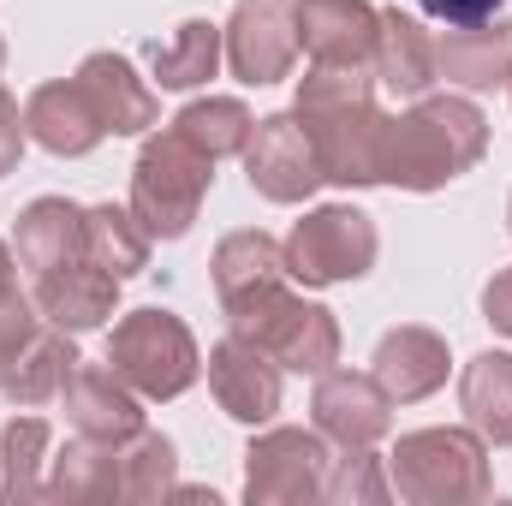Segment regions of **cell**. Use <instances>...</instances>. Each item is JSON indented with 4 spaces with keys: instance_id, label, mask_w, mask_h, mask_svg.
Wrapping results in <instances>:
<instances>
[{
    "instance_id": "cell-1",
    "label": "cell",
    "mask_w": 512,
    "mask_h": 506,
    "mask_svg": "<svg viewBox=\"0 0 512 506\" xmlns=\"http://www.w3.org/2000/svg\"><path fill=\"white\" fill-rule=\"evenodd\" d=\"M292 120L304 126L322 179L334 185H382L387 114L376 108V84L364 66H310L292 96Z\"/></svg>"
},
{
    "instance_id": "cell-2",
    "label": "cell",
    "mask_w": 512,
    "mask_h": 506,
    "mask_svg": "<svg viewBox=\"0 0 512 506\" xmlns=\"http://www.w3.org/2000/svg\"><path fill=\"white\" fill-rule=\"evenodd\" d=\"M489 149V120L465 96H423L411 114L387 120L382 185L399 191H441L459 173H471Z\"/></svg>"
},
{
    "instance_id": "cell-3",
    "label": "cell",
    "mask_w": 512,
    "mask_h": 506,
    "mask_svg": "<svg viewBox=\"0 0 512 506\" xmlns=\"http://www.w3.org/2000/svg\"><path fill=\"white\" fill-rule=\"evenodd\" d=\"M387 483L411 506H471L495 495L489 441L477 429H411L387 453Z\"/></svg>"
},
{
    "instance_id": "cell-4",
    "label": "cell",
    "mask_w": 512,
    "mask_h": 506,
    "mask_svg": "<svg viewBox=\"0 0 512 506\" xmlns=\"http://www.w3.org/2000/svg\"><path fill=\"white\" fill-rule=\"evenodd\" d=\"M227 328L245 334L251 346H262L280 370H298V376H322V370L340 364V322H334V310L286 292V280L227 304Z\"/></svg>"
},
{
    "instance_id": "cell-5",
    "label": "cell",
    "mask_w": 512,
    "mask_h": 506,
    "mask_svg": "<svg viewBox=\"0 0 512 506\" xmlns=\"http://www.w3.org/2000/svg\"><path fill=\"white\" fill-rule=\"evenodd\" d=\"M215 185V155H203L185 131H161L143 143L131 167V215L143 221L149 239H185L191 221L203 215V197Z\"/></svg>"
},
{
    "instance_id": "cell-6",
    "label": "cell",
    "mask_w": 512,
    "mask_h": 506,
    "mask_svg": "<svg viewBox=\"0 0 512 506\" xmlns=\"http://www.w3.org/2000/svg\"><path fill=\"white\" fill-rule=\"evenodd\" d=\"M108 364H114V376H126L137 387V399H179L197 381V370H203L191 328L173 310H155V304L114 322Z\"/></svg>"
},
{
    "instance_id": "cell-7",
    "label": "cell",
    "mask_w": 512,
    "mask_h": 506,
    "mask_svg": "<svg viewBox=\"0 0 512 506\" xmlns=\"http://www.w3.org/2000/svg\"><path fill=\"white\" fill-rule=\"evenodd\" d=\"M286 274L304 280V286H340V280H364L376 268V221L352 203H328V209H310L292 233H286Z\"/></svg>"
},
{
    "instance_id": "cell-8",
    "label": "cell",
    "mask_w": 512,
    "mask_h": 506,
    "mask_svg": "<svg viewBox=\"0 0 512 506\" xmlns=\"http://www.w3.org/2000/svg\"><path fill=\"white\" fill-rule=\"evenodd\" d=\"M328 435L322 429H268L245 453V501L251 506H298L322 501L328 483Z\"/></svg>"
},
{
    "instance_id": "cell-9",
    "label": "cell",
    "mask_w": 512,
    "mask_h": 506,
    "mask_svg": "<svg viewBox=\"0 0 512 506\" xmlns=\"http://www.w3.org/2000/svg\"><path fill=\"white\" fill-rule=\"evenodd\" d=\"M245 173H251V191L268 203H304L322 185V161L292 114L256 120L251 143H245Z\"/></svg>"
},
{
    "instance_id": "cell-10",
    "label": "cell",
    "mask_w": 512,
    "mask_h": 506,
    "mask_svg": "<svg viewBox=\"0 0 512 506\" xmlns=\"http://www.w3.org/2000/svg\"><path fill=\"white\" fill-rule=\"evenodd\" d=\"M227 66L239 84H280L298 60V30L292 12H280L274 0H239V12L221 30Z\"/></svg>"
},
{
    "instance_id": "cell-11",
    "label": "cell",
    "mask_w": 512,
    "mask_h": 506,
    "mask_svg": "<svg viewBox=\"0 0 512 506\" xmlns=\"http://www.w3.org/2000/svg\"><path fill=\"white\" fill-rule=\"evenodd\" d=\"M292 30L316 66H370L382 6H370V0H298Z\"/></svg>"
},
{
    "instance_id": "cell-12",
    "label": "cell",
    "mask_w": 512,
    "mask_h": 506,
    "mask_svg": "<svg viewBox=\"0 0 512 506\" xmlns=\"http://www.w3.org/2000/svg\"><path fill=\"white\" fill-rule=\"evenodd\" d=\"M310 411H316V429L340 447H376L393 429L387 387L376 376H358V370H322Z\"/></svg>"
},
{
    "instance_id": "cell-13",
    "label": "cell",
    "mask_w": 512,
    "mask_h": 506,
    "mask_svg": "<svg viewBox=\"0 0 512 506\" xmlns=\"http://www.w3.org/2000/svg\"><path fill=\"white\" fill-rule=\"evenodd\" d=\"M209 387H215V399H221V411L233 417V423H268L274 411H280V364L251 346L245 334H227L215 352H209Z\"/></svg>"
},
{
    "instance_id": "cell-14",
    "label": "cell",
    "mask_w": 512,
    "mask_h": 506,
    "mask_svg": "<svg viewBox=\"0 0 512 506\" xmlns=\"http://www.w3.org/2000/svg\"><path fill=\"white\" fill-rule=\"evenodd\" d=\"M36 310L48 328H66V334H90L114 316L120 304V274H108L102 262H66V268H48L36 274Z\"/></svg>"
},
{
    "instance_id": "cell-15",
    "label": "cell",
    "mask_w": 512,
    "mask_h": 506,
    "mask_svg": "<svg viewBox=\"0 0 512 506\" xmlns=\"http://www.w3.org/2000/svg\"><path fill=\"white\" fill-rule=\"evenodd\" d=\"M66 417H72L78 435L108 441V447H120V441H131L143 429L137 387L126 376H114V364H84V358L66 376Z\"/></svg>"
},
{
    "instance_id": "cell-16",
    "label": "cell",
    "mask_w": 512,
    "mask_h": 506,
    "mask_svg": "<svg viewBox=\"0 0 512 506\" xmlns=\"http://www.w3.org/2000/svg\"><path fill=\"white\" fill-rule=\"evenodd\" d=\"M78 90L90 96L102 131H114V137H137V131H149L161 120L155 90L131 72L126 54H90V60L78 66Z\"/></svg>"
},
{
    "instance_id": "cell-17",
    "label": "cell",
    "mask_w": 512,
    "mask_h": 506,
    "mask_svg": "<svg viewBox=\"0 0 512 506\" xmlns=\"http://www.w3.org/2000/svg\"><path fill=\"white\" fill-rule=\"evenodd\" d=\"M435 78H447V84H459V90L512 84V24L507 18L453 24V30L435 42Z\"/></svg>"
},
{
    "instance_id": "cell-18",
    "label": "cell",
    "mask_w": 512,
    "mask_h": 506,
    "mask_svg": "<svg viewBox=\"0 0 512 506\" xmlns=\"http://www.w3.org/2000/svg\"><path fill=\"white\" fill-rule=\"evenodd\" d=\"M370 376L387 387L393 405H417L447 381V340L435 328H387L370 358Z\"/></svg>"
},
{
    "instance_id": "cell-19",
    "label": "cell",
    "mask_w": 512,
    "mask_h": 506,
    "mask_svg": "<svg viewBox=\"0 0 512 506\" xmlns=\"http://www.w3.org/2000/svg\"><path fill=\"white\" fill-rule=\"evenodd\" d=\"M24 131H30V143H42L48 155H90L108 131L96 120V108H90V96L78 90V78L66 84H42V90H30V102H24Z\"/></svg>"
},
{
    "instance_id": "cell-20",
    "label": "cell",
    "mask_w": 512,
    "mask_h": 506,
    "mask_svg": "<svg viewBox=\"0 0 512 506\" xmlns=\"http://www.w3.org/2000/svg\"><path fill=\"white\" fill-rule=\"evenodd\" d=\"M78 370V346L66 328H36L6 364H0V393L12 405H48L54 393H66V376Z\"/></svg>"
},
{
    "instance_id": "cell-21",
    "label": "cell",
    "mask_w": 512,
    "mask_h": 506,
    "mask_svg": "<svg viewBox=\"0 0 512 506\" xmlns=\"http://www.w3.org/2000/svg\"><path fill=\"white\" fill-rule=\"evenodd\" d=\"M382 90L393 96H423L435 84V36L423 30V18L382 6V30H376V54H370Z\"/></svg>"
},
{
    "instance_id": "cell-22",
    "label": "cell",
    "mask_w": 512,
    "mask_h": 506,
    "mask_svg": "<svg viewBox=\"0 0 512 506\" xmlns=\"http://www.w3.org/2000/svg\"><path fill=\"white\" fill-rule=\"evenodd\" d=\"M84 209L66 203V197H36L24 215H18V262L30 274H48V268H66V262H84Z\"/></svg>"
},
{
    "instance_id": "cell-23",
    "label": "cell",
    "mask_w": 512,
    "mask_h": 506,
    "mask_svg": "<svg viewBox=\"0 0 512 506\" xmlns=\"http://www.w3.org/2000/svg\"><path fill=\"white\" fill-rule=\"evenodd\" d=\"M48 501L60 506H114L120 501V447L108 441H66V453L48 459Z\"/></svg>"
},
{
    "instance_id": "cell-24",
    "label": "cell",
    "mask_w": 512,
    "mask_h": 506,
    "mask_svg": "<svg viewBox=\"0 0 512 506\" xmlns=\"http://www.w3.org/2000/svg\"><path fill=\"white\" fill-rule=\"evenodd\" d=\"M221 24H209V18H185L167 42H149L143 48V60H149V72H155V84L161 90H197V84H209L215 78V66H221Z\"/></svg>"
},
{
    "instance_id": "cell-25",
    "label": "cell",
    "mask_w": 512,
    "mask_h": 506,
    "mask_svg": "<svg viewBox=\"0 0 512 506\" xmlns=\"http://www.w3.org/2000/svg\"><path fill=\"white\" fill-rule=\"evenodd\" d=\"M459 411L465 423L495 441V447H512V352H483L465 364L459 376Z\"/></svg>"
},
{
    "instance_id": "cell-26",
    "label": "cell",
    "mask_w": 512,
    "mask_h": 506,
    "mask_svg": "<svg viewBox=\"0 0 512 506\" xmlns=\"http://www.w3.org/2000/svg\"><path fill=\"white\" fill-rule=\"evenodd\" d=\"M215 292H221V310L227 304H239V298H251L262 286H274V280H286V251L262 233V227H245V233H227L221 245H215Z\"/></svg>"
},
{
    "instance_id": "cell-27",
    "label": "cell",
    "mask_w": 512,
    "mask_h": 506,
    "mask_svg": "<svg viewBox=\"0 0 512 506\" xmlns=\"http://www.w3.org/2000/svg\"><path fill=\"white\" fill-rule=\"evenodd\" d=\"M48 423L42 417H12L0 429V501L6 506H30L48 501Z\"/></svg>"
},
{
    "instance_id": "cell-28",
    "label": "cell",
    "mask_w": 512,
    "mask_h": 506,
    "mask_svg": "<svg viewBox=\"0 0 512 506\" xmlns=\"http://www.w3.org/2000/svg\"><path fill=\"white\" fill-rule=\"evenodd\" d=\"M84 245H90V262H102L120 280L149 268V233H143V221L131 209H114V203L84 209Z\"/></svg>"
},
{
    "instance_id": "cell-29",
    "label": "cell",
    "mask_w": 512,
    "mask_h": 506,
    "mask_svg": "<svg viewBox=\"0 0 512 506\" xmlns=\"http://www.w3.org/2000/svg\"><path fill=\"white\" fill-rule=\"evenodd\" d=\"M173 131H185L203 155H245V143H251V108L239 102V96H203V102H191V108H179L173 114Z\"/></svg>"
},
{
    "instance_id": "cell-30",
    "label": "cell",
    "mask_w": 512,
    "mask_h": 506,
    "mask_svg": "<svg viewBox=\"0 0 512 506\" xmlns=\"http://www.w3.org/2000/svg\"><path fill=\"white\" fill-rule=\"evenodd\" d=\"M173 471H179V453L167 435L155 429H137L131 441H120V501H161L173 495Z\"/></svg>"
},
{
    "instance_id": "cell-31",
    "label": "cell",
    "mask_w": 512,
    "mask_h": 506,
    "mask_svg": "<svg viewBox=\"0 0 512 506\" xmlns=\"http://www.w3.org/2000/svg\"><path fill=\"white\" fill-rule=\"evenodd\" d=\"M322 501H334V506H382V501H393V483H387L382 459H376L370 447H346V459L328 465Z\"/></svg>"
},
{
    "instance_id": "cell-32",
    "label": "cell",
    "mask_w": 512,
    "mask_h": 506,
    "mask_svg": "<svg viewBox=\"0 0 512 506\" xmlns=\"http://www.w3.org/2000/svg\"><path fill=\"white\" fill-rule=\"evenodd\" d=\"M42 328V310H36V298H24V292H12V298H0V364L30 340Z\"/></svg>"
},
{
    "instance_id": "cell-33",
    "label": "cell",
    "mask_w": 512,
    "mask_h": 506,
    "mask_svg": "<svg viewBox=\"0 0 512 506\" xmlns=\"http://www.w3.org/2000/svg\"><path fill=\"white\" fill-rule=\"evenodd\" d=\"M24 114H18V102L0 90V173H12L18 167V155H24Z\"/></svg>"
},
{
    "instance_id": "cell-34",
    "label": "cell",
    "mask_w": 512,
    "mask_h": 506,
    "mask_svg": "<svg viewBox=\"0 0 512 506\" xmlns=\"http://www.w3.org/2000/svg\"><path fill=\"white\" fill-rule=\"evenodd\" d=\"M483 322L512 340V268H501V274L483 286Z\"/></svg>"
},
{
    "instance_id": "cell-35",
    "label": "cell",
    "mask_w": 512,
    "mask_h": 506,
    "mask_svg": "<svg viewBox=\"0 0 512 506\" xmlns=\"http://www.w3.org/2000/svg\"><path fill=\"white\" fill-rule=\"evenodd\" d=\"M417 6L441 24H483V18L501 12V0H417Z\"/></svg>"
},
{
    "instance_id": "cell-36",
    "label": "cell",
    "mask_w": 512,
    "mask_h": 506,
    "mask_svg": "<svg viewBox=\"0 0 512 506\" xmlns=\"http://www.w3.org/2000/svg\"><path fill=\"white\" fill-rule=\"evenodd\" d=\"M12 292H18V256L0 245V298H12Z\"/></svg>"
},
{
    "instance_id": "cell-37",
    "label": "cell",
    "mask_w": 512,
    "mask_h": 506,
    "mask_svg": "<svg viewBox=\"0 0 512 506\" xmlns=\"http://www.w3.org/2000/svg\"><path fill=\"white\" fill-rule=\"evenodd\" d=\"M507 233H512V203H507Z\"/></svg>"
},
{
    "instance_id": "cell-38",
    "label": "cell",
    "mask_w": 512,
    "mask_h": 506,
    "mask_svg": "<svg viewBox=\"0 0 512 506\" xmlns=\"http://www.w3.org/2000/svg\"><path fill=\"white\" fill-rule=\"evenodd\" d=\"M0 66H6V42H0Z\"/></svg>"
}]
</instances>
